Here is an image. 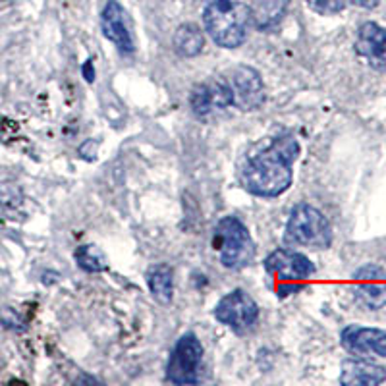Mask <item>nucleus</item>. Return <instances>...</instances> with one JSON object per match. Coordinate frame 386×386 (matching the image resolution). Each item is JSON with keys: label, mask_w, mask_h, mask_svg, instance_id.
I'll use <instances>...</instances> for the list:
<instances>
[{"label": "nucleus", "mask_w": 386, "mask_h": 386, "mask_svg": "<svg viewBox=\"0 0 386 386\" xmlns=\"http://www.w3.org/2000/svg\"><path fill=\"white\" fill-rule=\"evenodd\" d=\"M351 2L359 8H367V10H371V8H375L377 4H379L380 0H351Z\"/></svg>", "instance_id": "nucleus-21"}, {"label": "nucleus", "mask_w": 386, "mask_h": 386, "mask_svg": "<svg viewBox=\"0 0 386 386\" xmlns=\"http://www.w3.org/2000/svg\"><path fill=\"white\" fill-rule=\"evenodd\" d=\"M290 0H251L249 18L259 31L274 29L288 12Z\"/></svg>", "instance_id": "nucleus-15"}, {"label": "nucleus", "mask_w": 386, "mask_h": 386, "mask_svg": "<svg viewBox=\"0 0 386 386\" xmlns=\"http://www.w3.org/2000/svg\"><path fill=\"white\" fill-rule=\"evenodd\" d=\"M81 72H84L85 81H89V84H91V81H95V66H93L91 58H89V60H85Z\"/></svg>", "instance_id": "nucleus-20"}, {"label": "nucleus", "mask_w": 386, "mask_h": 386, "mask_svg": "<svg viewBox=\"0 0 386 386\" xmlns=\"http://www.w3.org/2000/svg\"><path fill=\"white\" fill-rule=\"evenodd\" d=\"M101 29H103V35L114 42V47L120 52L124 55L134 52V39L127 25V14L118 0H108L105 4L101 12Z\"/></svg>", "instance_id": "nucleus-12"}, {"label": "nucleus", "mask_w": 386, "mask_h": 386, "mask_svg": "<svg viewBox=\"0 0 386 386\" xmlns=\"http://www.w3.org/2000/svg\"><path fill=\"white\" fill-rule=\"evenodd\" d=\"M284 239L292 246L327 249L332 244V228L319 209L309 203H300L290 212Z\"/></svg>", "instance_id": "nucleus-5"}, {"label": "nucleus", "mask_w": 386, "mask_h": 386, "mask_svg": "<svg viewBox=\"0 0 386 386\" xmlns=\"http://www.w3.org/2000/svg\"><path fill=\"white\" fill-rule=\"evenodd\" d=\"M205 31L222 49H238L247 39L251 23L249 6L239 0H207L203 10Z\"/></svg>", "instance_id": "nucleus-2"}, {"label": "nucleus", "mask_w": 386, "mask_h": 386, "mask_svg": "<svg viewBox=\"0 0 386 386\" xmlns=\"http://www.w3.org/2000/svg\"><path fill=\"white\" fill-rule=\"evenodd\" d=\"M386 369L369 359H346L342 363L340 382L346 386H375L385 382Z\"/></svg>", "instance_id": "nucleus-14"}, {"label": "nucleus", "mask_w": 386, "mask_h": 386, "mask_svg": "<svg viewBox=\"0 0 386 386\" xmlns=\"http://www.w3.org/2000/svg\"><path fill=\"white\" fill-rule=\"evenodd\" d=\"M215 317L218 323L230 327L236 332H246L257 323L259 307L257 302L244 290H234L226 294L215 307Z\"/></svg>", "instance_id": "nucleus-7"}, {"label": "nucleus", "mask_w": 386, "mask_h": 386, "mask_svg": "<svg viewBox=\"0 0 386 386\" xmlns=\"http://www.w3.org/2000/svg\"><path fill=\"white\" fill-rule=\"evenodd\" d=\"M228 84L232 89V106L239 110H257L265 103V85L259 72L251 66L234 68Z\"/></svg>", "instance_id": "nucleus-8"}, {"label": "nucleus", "mask_w": 386, "mask_h": 386, "mask_svg": "<svg viewBox=\"0 0 386 386\" xmlns=\"http://www.w3.org/2000/svg\"><path fill=\"white\" fill-rule=\"evenodd\" d=\"M342 346L346 350L367 358V356H379L386 358V332L380 329H369V327H359V324H350L342 330Z\"/></svg>", "instance_id": "nucleus-11"}, {"label": "nucleus", "mask_w": 386, "mask_h": 386, "mask_svg": "<svg viewBox=\"0 0 386 386\" xmlns=\"http://www.w3.org/2000/svg\"><path fill=\"white\" fill-rule=\"evenodd\" d=\"M190 103L197 116H207L212 110L232 106V89L226 77H212L193 87Z\"/></svg>", "instance_id": "nucleus-9"}, {"label": "nucleus", "mask_w": 386, "mask_h": 386, "mask_svg": "<svg viewBox=\"0 0 386 386\" xmlns=\"http://www.w3.org/2000/svg\"><path fill=\"white\" fill-rule=\"evenodd\" d=\"M265 271L271 276L274 292L278 297H288L305 288L309 276L315 273V265L303 255L292 249H274L265 259Z\"/></svg>", "instance_id": "nucleus-3"}, {"label": "nucleus", "mask_w": 386, "mask_h": 386, "mask_svg": "<svg viewBox=\"0 0 386 386\" xmlns=\"http://www.w3.org/2000/svg\"><path fill=\"white\" fill-rule=\"evenodd\" d=\"M356 50L377 70H386V29L375 21H367L358 31Z\"/></svg>", "instance_id": "nucleus-13"}, {"label": "nucleus", "mask_w": 386, "mask_h": 386, "mask_svg": "<svg viewBox=\"0 0 386 386\" xmlns=\"http://www.w3.org/2000/svg\"><path fill=\"white\" fill-rule=\"evenodd\" d=\"M353 288L365 307L377 311L386 305V273L379 265H365L353 274Z\"/></svg>", "instance_id": "nucleus-10"}, {"label": "nucleus", "mask_w": 386, "mask_h": 386, "mask_svg": "<svg viewBox=\"0 0 386 386\" xmlns=\"http://www.w3.org/2000/svg\"><path fill=\"white\" fill-rule=\"evenodd\" d=\"M203 363V346L193 332L178 338L166 365V380L172 385H197Z\"/></svg>", "instance_id": "nucleus-6"}, {"label": "nucleus", "mask_w": 386, "mask_h": 386, "mask_svg": "<svg viewBox=\"0 0 386 386\" xmlns=\"http://www.w3.org/2000/svg\"><path fill=\"white\" fill-rule=\"evenodd\" d=\"M172 45H174V50L180 57H197L205 47L203 31L195 23H183V25L176 29L174 37H172Z\"/></svg>", "instance_id": "nucleus-17"}, {"label": "nucleus", "mask_w": 386, "mask_h": 386, "mask_svg": "<svg viewBox=\"0 0 386 386\" xmlns=\"http://www.w3.org/2000/svg\"><path fill=\"white\" fill-rule=\"evenodd\" d=\"M145 278H147V286L157 302H172V295H174V273H172V268L169 265L159 263V265L149 267Z\"/></svg>", "instance_id": "nucleus-16"}, {"label": "nucleus", "mask_w": 386, "mask_h": 386, "mask_svg": "<svg viewBox=\"0 0 386 386\" xmlns=\"http://www.w3.org/2000/svg\"><path fill=\"white\" fill-rule=\"evenodd\" d=\"M76 261L85 273H103L106 268L105 255L95 246H81L76 249Z\"/></svg>", "instance_id": "nucleus-18"}, {"label": "nucleus", "mask_w": 386, "mask_h": 386, "mask_svg": "<svg viewBox=\"0 0 386 386\" xmlns=\"http://www.w3.org/2000/svg\"><path fill=\"white\" fill-rule=\"evenodd\" d=\"M212 246L217 249L218 259L222 263V267L244 268L255 257V244L247 226L236 217H225L218 220L215 228V238Z\"/></svg>", "instance_id": "nucleus-4"}, {"label": "nucleus", "mask_w": 386, "mask_h": 386, "mask_svg": "<svg viewBox=\"0 0 386 386\" xmlns=\"http://www.w3.org/2000/svg\"><path fill=\"white\" fill-rule=\"evenodd\" d=\"M300 154V143L294 135H278L251 154L242 166V186L251 195L278 197L292 186V166Z\"/></svg>", "instance_id": "nucleus-1"}, {"label": "nucleus", "mask_w": 386, "mask_h": 386, "mask_svg": "<svg viewBox=\"0 0 386 386\" xmlns=\"http://www.w3.org/2000/svg\"><path fill=\"white\" fill-rule=\"evenodd\" d=\"M309 8L323 16H334L338 12H342L348 4V0H305Z\"/></svg>", "instance_id": "nucleus-19"}]
</instances>
